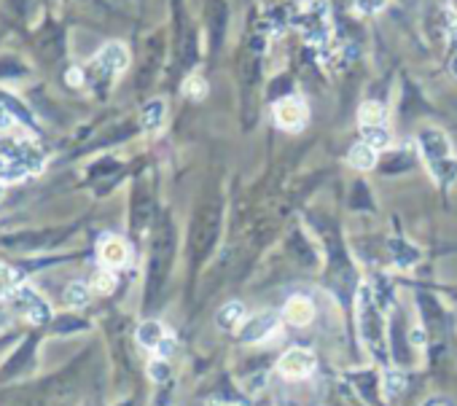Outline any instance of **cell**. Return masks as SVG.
I'll list each match as a JSON object with an SVG mask.
<instances>
[{
  "label": "cell",
  "instance_id": "3",
  "mask_svg": "<svg viewBox=\"0 0 457 406\" xmlns=\"http://www.w3.org/2000/svg\"><path fill=\"white\" fill-rule=\"evenodd\" d=\"M274 121H277L283 129L296 132V129H302V127H304L307 106L299 100V97H285V100H280V103L274 106Z\"/></svg>",
  "mask_w": 457,
  "mask_h": 406
},
{
  "label": "cell",
  "instance_id": "24",
  "mask_svg": "<svg viewBox=\"0 0 457 406\" xmlns=\"http://www.w3.org/2000/svg\"><path fill=\"white\" fill-rule=\"evenodd\" d=\"M411 339H414V345H425V334L420 331V329L411 334Z\"/></svg>",
  "mask_w": 457,
  "mask_h": 406
},
{
  "label": "cell",
  "instance_id": "22",
  "mask_svg": "<svg viewBox=\"0 0 457 406\" xmlns=\"http://www.w3.org/2000/svg\"><path fill=\"white\" fill-rule=\"evenodd\" d=\"M358 8H361L363 14H374V11L385 8V0H358Z\"/></svg>",
  "mask_w": 457,
  "mask_h": 406
},
{
  "label": "cell",
  "instance_id": "19",
  "mask_svg": "<svg viewBox=\"0 0 457 406\" xmlns=\"http://www.w3.org/2000/svg\"><path fill=\"white\" fill-rule=\"evenodd\" d=\"M404 388H406V376L401 372H387L385 374V395L387 398H398L404 393Z\"/></svg>",
  "mask_w": 457,
  "mask_h": 406
},
{
  "label": "cell",
  "instance_id": "10",
  "mask_svg": "<svg viewBox=\"0 0 457 406\" xmlns=\"http://www.w3.org/2000/svg\"><path fill=\"white\" fill-rule=\"evenodd\" d=\"M347 162H350L355 170H371V167L377 165V148L368 146L366 140H361V143H355V146L350 148Z\"/></svg>",
  "mask_w": 457,
  "mask_h": 406
},
{
  "label": "cell",
  "instance_id": "15",
  "mask_svg": "<svg viewBox=\"0 0 457 406\" xmlns=\"http://www.w3.org/2000/svg\"><path fill=\"white\" fill-rule=\"evenodd\" d=\"M363 140L368 146H374V148L380 151V148H385V146H390V132H387L382 124H366Z\"/></svg>",
  "mask_w": 457,
  "mask_h": 406
},
{
  "label": "cell",
  "instance_id": "2",
  "mask_svg": "<svg viewBox=\"0 0 457 406\" xmlns=\"http://www.w3.org/2000/svg\"><path fill=\"white\" fill-rule=\"evenodd\" d=\"M318 366V358L312 350L307 347H290L283 353V358L277 361V372L285 376V379H304L315 372Z\"/></svg>",
  "mask_w": 457,
  "mask_h": 406
},
{
  "label": "cell",
  "instance_id": "23",
  "mask_svg": "<svg viewBox=\"0 0 457 406\" xmlns=\"http://www.w3.org/2000/svg\"><path fill=\"white\" fill-rule=\"evenodd\" d=\"M65 78H67V84H70V87H81V81H84L81 70H76V68H73V70H67V75H65Z\"/></svg>",
  "mask_w": 457,
  "mask_h": 406
},
{
  "label": "cell",
  "instance_id": "27",
  "mask_svg": "<svg viewBox=\"0 0 457 406\" xmlns=\"http://www.w3.org/2000/svg\"><path fill=\"white\" fill-rule=\"evenodd\" d=\"M452 70H455V73H457V60H455V62H452Z\"/></svg>",
  "mask_w": 457,
  "mask_h": 406
},
{
  "label": "cell",
  "instance_id": "12",
  "mask_svg": "<svg viewBox=\"0 0 457 406\" xmlns=\"http://www.w3.org/2000/svg\"><path fill=\"white\" fill-rule=\"evenodd\" d=\"M89 296H91V288L86 283H70V286L65 288V293H62V299L67 307H73V310H81V307H86L89 304Z\"/></svg>",
  "mask_w": 457,
  "mask_h": 406
},
{
  "label": "cell",
  "instance_id": "11",
  "mask_svg": "<svg viewBox=\"0 0 457 406\" xmlns=\"http://www.w3.org/2000/svg\"><path fill=\"white\" fill-rule=\"evenodd\" d=\"M25 286V274L19 269H11L8 264H0V299H11L16 288Z\"/></svg>",
  "mask_w": 457,
  "mask_h": 406
},
{
  "label": "cell",
  "instance_id": "7",
  "mask_svg": "<svg viewBox=\"0 0 457 406\" xmlns=\"http://www.w3.org/2000/svg\"><path fill=\"white\" fill-rule=\"evenodd\" d=\"M100 65L105 68L108 73H124L127 70V65H129V51H127V46L124 44H105L103 46V51H100Z\"/></svg>",
  "mask_w": 457,
  "mask_h": 406
},
{
  "label": "cell",
  "instance_id": "21",
  "mask_svg": "<svg viewBox=\"0 0 457 406\" xmlns=\"http://www.w3.org/2000/svg\"><path fill=\"white\" fill-rule=\"evenodd\" d=\"M153 353H156L159 358H169V355L175 353V339H172V336H165V339L159 342V347H156Z\"/></svg>",
  "mask_w": 457,
  "mask_h": 406
},
{
  "label": "cell",
  "instance_id": "6",
  "mask_svg": "<svg viewBox=\"0 0 457 406\" xmlns=\"http://www.w3.org/2000/svg\"><path fill=\"white\" fill-rule=\"evenodd\" d=\"M283 317L288 320L290 326H309L312 323V317H315V304L307 299V296H293L288 299L285 304V310H283Z\"/></svg>",
  "mask_w": 457,
  "mask_h": 406
},
{
  "label": "cell",
  "instance_id": "8",
  "mask_svg": "<svg viewBox=\"0 0 457 406\" xmlns=\"http://www.w3.org/2000/svg\"><path fill=\"white\" fill-rule=\"evenodd\" d=\"M245 304L243 301H226L221 310H218V315H215V323H218V329H224V331H240V326L245 323Z\"/></svg>",
  "mask_w": 457,
  "mask_h": 406
},
{
  "label": "cell",
  "instance_id": "14",
  "mask_svg": "<svg viewBox=\"0 0 457 406\" xmlns=\"http://www.w3.org/2000/svg\"><path fill=\"white\" fill-rule=\"evenodd\" d=\"M165 121V100H151L143 108V127L146 129H159Z\"/></svg>",
  "mask_w": 457,
  "mask_h": 406
},
{
  "label": "cell",
  "instance_id": "20",
  "mask_svg": "<svg viewBox=\"0 0 457 406\" xmlns=\"http://www.w3.org/2000/svg\"><path fill=\"white\" fill-rule=\"evenodd\" d=\"M169 374H172V372H169V366H167V358H159V355H156V358L148 363V376H151L153 382L162 385V382H167L169 379Z\"/></svg>",
  "mask_w": 457,
  "mask_h": 406
},
{
  "label": "cell",
  "instance_id": "5",
  "mask_svg": "<svg viewBox=\"0 0 457 406\" xmlns=\"http://www.w3.org/2000/svg\"><path fill=\"white\" fill-rule=\"evenodd\" d=\"M97 256L103 261V267L108 269H122L124 264L129 261V248H127V242L122 237H105V240L100 242V248H97Z\"/></svg>",
  "mask_w": 457,
  "mask_h": 406
},
{
  "label": "cell",
  "instance_id": "4",
  "mask_svg": "<svg viewBox=\"0 0 457 406\" xmlns=\"http://www.w3.org/2000/svg\"><path fill=\"white\" fill-rule=\"evenodd\" d=\"M277 320H280L277 312H264V315L250 317V320H245L243 326H240L237 336H240L243 342H264V339L272 336V331L277 329Z\"/></svg>",
  "mask_w": 457,
  "mask_h": 406
},
{
  "label": "cell",
  "instance_id": "16",
  "mask_svg": "<svg viewBox=\"0 0 457 406\" xmlns=\"http://www.w3.org/2000/svg\"><path fill=\"white\" fill-rule=\"evenodd\" d=\"M25 315H27V320H30V323H35V326H44V323H49V320H51V307H49V304L38 296V299L32 301L30 307L25 310Z\"/></svg>",
  "mask_w": 457,
  "mask_h": 406
},
{
  "label": "cell",
  "instance_id": "9",
  "mask_svg": "<svg viewBox=\"0 0 457 406\" xmlns=\"http://www.w3.org/2000/svg\"><path fill=\"white\" fill-rule=\"evenodd\" d=\"M165 336H167V334H165V326H162L159 320H146V323L137 326V331H135L137 345L146 347V350H156Z\"/></svg>",
  "mask_w": 457,
  "mask_h": 406
},
{
  "label": "cell",
  "instance_id": "1",
  "mask_svg": "<svg viewBox=\"0 0 457 406\" xmlns=\"http://www.w3.org/2000/svg\"><path fill=\"white\" fill-rule=\"evenodd\" d=\"M420 148L430 170L436 172V178H442L444 183L457 178V159L452 156V146L439 129H425L420 135Z\"/></svg>",
  "mask_w": 457,
  "mask_h": 406
},
{
  "label": "cell",
  "instance_id": "17",
  "mask_svg": "<svg viewBox=\"0 0 457 406\" xmlns=\"http://www.w3.org/2000/svg\"><path fill=\"white\" fill-rule=\"evenodd\" d=\"M183 94H186L188 100H202V97L207 94V81H205L202 75H188L186 84H183Z\"/></svg>",
  "mask_w": 457,
  "mask_h": 406
},
{
  "label": "cell",
  "instance_id": "26",
  "mask_svg": "<svg viewBox=\"0 0 457 406\" xmlns=\"http://www.w3.org/2000/svg\"><path fill=\"white\" fill-rule=\"evenodd\" d=\"M3 191H6V183L0 181V199H3Z\"/></svg>",
  "mask_w": 457,
  "mask_h": 406
},
{
  "label": "cell",
  "instance_id": "18",
  "mask_svg": "<svg viewBox=\"0 0 457 406\" xmlns=\"http://www.w3.org/2000/svg\"><path fill=\"white\" fill-rule=\"evenodd\" d=\"M358 119H361V127H366V124H382L385 121V108L380 103H363Z\"/></svg>",
  "mask_w": 457,
  "mask_h": 406
},
{
  "label": "cell",
  "instance_id": "25",
  "mask_svg": "<svg viewBox=\"0 0 457 406\" xmlns=\"http://www.w3.org/2000/svg\"><path fill=\"white\" fill-rule=\"evenodd\" d=\"M8 310H6V307H3V304H0V329H3V326H6V323H8Z\"/></svg>",
  "mask_w": 457,
  "mask_h": 406
},
{
  "label": "cell",
  "instance_id": "13",
  "mask_svg": "<svg viewBox=\"0 0 457 406\" xmlns=\"http://www.w3.org/2000/svg\"><path fill=\"white\" fill-rule=\"evenodd\" d=\"M116 272L113 269H100V272H94V277H91V283H89V288H91V293H100V296H110L113 291H116Z\"/></svg>",
  "mask_w": 457,
  "mask_h": 406
}]
</instances>
